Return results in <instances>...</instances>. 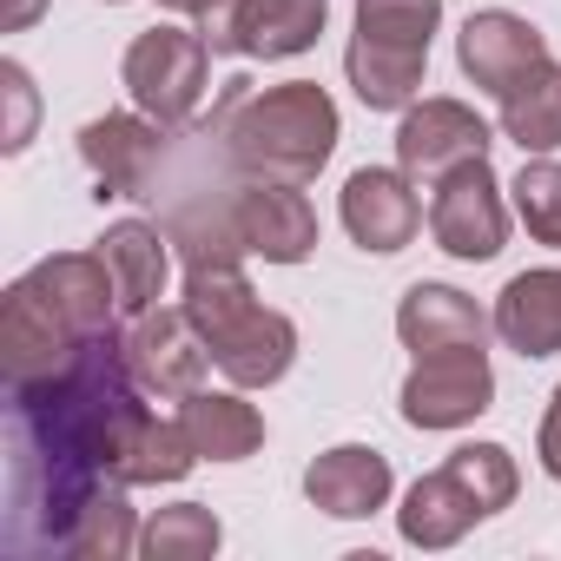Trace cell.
Returning a JSON list of instances; mask_svg holds the SVG:
<instances>
[{
  "label": "cell",
  "mask_w": 561,
  "mask_h": 561,
  "mask_svg": "<svg viewBox=\"0 0 561 561\" xmlns=\"http://www.w3.org/2000/svg\"><path fill=\"white\" fill-rule=\"evenodd\" d=\"M179 238H185V298H179V305H185L192 331L205 337L211 364H218L238 390L277 383V377L291 370V357H298V324H291L285 311L257 305L251 277L238 271V257H244L238 231H231V225H225V231L185 225Z\"/></svg>",
  "instance_id": "cell-1"
},
{
  "label": "cell",
  "mask_w": 561,
  "mask_h": 561,
  "mask_svg": "<svg viewBox=\"0 0 561 561\" xmlns=\"http://www.w3.org/2000/svg\"><path fill=\"white\" fill-rule=\"evenodd\" d=\"M211 133L225 139V152L244 179L311 185L337 146V106L318 80H285V87L231 80L211 113Z\"/></svg>",
  "instance_id": "cell-2"
},
{
  "label": "cell",
  "mask_w": 561,
  "mask_h": 561,
  "mask_svg": "<svg viewBox=\"0 0 561 561\" xmlns=\"http://www.w3.org/2000/svg\"><path fill=\"white\" fill-rule=\"evenodd\" d=\"M515 482L522 476H515V456L502 443H462V449H449L443 469H430V476L410 482V495L397 508V528L416 548H449L482 515L508 508L515 502Z\"/></svg>",
  "instance_id": "cell-3"
},
{
  "label": "cell",
  "mask_w": 561,
  "mask_h": 561,
  "mask_svg": "<svg viewBox=\"0 0 561 561\" xmlns=\"http://www.w3.org/2000/svg\"><path fill=\"white\" fill-rule=\"evenodd\" d=\"M211 87V41L185 34V27H146L126 47V93L146 119L159 126H185L198 113Z\"/></svg>",
  "instance_id": "cell-4"
},
{
  "label": "cell",
  "mask_w": 561,
  "mask_h": 561,
  "mask_svg": "<svg viewBox=\"0 0 561 561\" xmlns=\"http://www.w3.org/2000/svg\"><path fill=\"white\" fill-rule=\"evenodd\" d=\"M93 337H80V324L47 298V285L27 271L8 285V305H0V364H8V383H41L54 370H67Z\"/></svg>",
  "instance_id": "cell-5"
},
{
  "label": "cell",
  "mask_w": 561,
  "mask_h": 561,
  "mask_svg": "<svg viewBox=\"0 0 561 561\" xmlns=\"http://www.w3.org/2000/svg\"><path fill=\"white\" fill-rule=\"evenodd\" d=\"M119 357H126L133 383H139L146 397H159V403H185L192 390H205V364H211V351H205V337L192 331L185 305H179V311H165V305L139 311V318L119 331Z\"/></svg>",
  "instance_id": "cell-6"
},
{
  "label": "cell",
  "mask_w": 561,
  "mask_h": 561,
  "mask_svg": "<svg viewBox=\"0 0 561 561\" xmlns=\"http://www.w3.org/2000/svg\"><path fill=\"white\" fill-rule=\"evenodd\" d=\"M225 225L238 231V244L264 264H305L318 251V211L298 185L277 179H244L225 205Z\"/></svg>",
  "instance_id": "cell-7"
},
{
  "label": "cell",
  "mask_w": 561,
  "mask_h": 561,
  "mask_svg": "<svg viewBox=\"0 0 561 561\" xmlns=\"http://www.w3.org/2000/svg\"><path fill=\"white\" fill-rule=\"evenodd\" d=\"M430 231L449 257L462 264H482L502 251L508 238V211H502V185L489 172V159H469L456 172L436 179V198H430Z\"/></svg>",
  "instance_id": "cell-8"
},
{
  "label": "cell",
  "mask_w": 561,
  "mask_h": 561,
  "mask_svg": "<svg viewBox=\"0 0 561 561\" xmlns=\"http://www.w3.org/2000/svg\"><path fill=\"white\" fill-rule=\"evenodd\" d=\"M489 397H495V370H489L482 344L430 351L403 377V423H416V430H462V423H476L489 410Z\"/></svg>",
  "instance_id": "cell-9"
},
{
  "label": "cell",
  "mask_w": 561,
  "mask_h": 561,
  "mask_svg": "<svg viewBox=\"0 0 561 561\" xmlns=\"http://www.w3.org/2000/svg\"><path fill=\"white\" fill-rule=\"evenodd\" d=\"M469 159H489V126H482L476 106H462V100H423V106L403 113L397 165H403L410 179H430V185H436L443 172H456V165H469Z\"/></svg>",
  "instance_id": "cell-10"
},
{
  "label": "cell",
  "mask_w": 561,
  "mask_h": 561,
  "mask_svg": "<svg viewBox=\"0 0 561 561\" xmlns=\"http://www.w3.org/2000/svg\"><path fill=\"white\" fill-rule=\"evenodd\" d=\"M331 21V0H238L231 21L211 34V54H244V60H291L311 54Z\"/></svg>",
  "instance_id": "cell-11"
},
{
  "label": "cell",
  "mask_w": 561,
  "mask_h": 561,
  "mask_svg": "<svg viewBox=\"0 0 561 561\" xmlns=\"http://www.w3.org/2000/svg\"><path fill=\"white\" fill-rule=\"evenodd\" d=\"M416 225H423V205H416V192H410V172L364 165V172L344 179V231H351L364 251L390 257V251H403V244L416 238Z\"/></svg>",
  "instance_id": "cell-12"
},
{
  "label": "cell",
  "mask_w": 561,
  "mask_h": 561,
  "mask_svg": "<svg viewBox=\"0 0 561 561\" xmlns=\"http://www.w3.org/2000/svg\"><path fill=\"white\" fill-rule=\"evenodd\" d=\"M456 60H462V73L482 87V93H508L522 73H535L541 60H548V41L522 21V14H469V27L456 34Z\"/></svg>",
  "instance_id": "cell-13"
},
{
  "label": "cell",
  "mask_w": 561,
  "mask_h": 561,
  "mask_svg": "<svg viewBox=\"0 0 561 561\" xmlns=\"http://www.w3.org/2000/svg\"><path fill=\"white\" fill-rule=\"evenodd\" d=\"M159 119H133V113H106L80 133V159L100 179V198H146L152 165H159Z\"/></svg>",
  "instance_id": "cell-14"
},
{
  "label": "cell",
  "mask_w": 561,
  "mask_h": 561,
  "mask_svg": "<svg viewBox=\"0 0 561 561\" xmlns=\"http://www.w3.org/2000/svg\"><path fill=\"white\" fill-rule=\"evenodd\" d=\"M305 495H311V508H324L337 522H364L390 502V456L370 443H337L305 469Z\"/></svg>",
  "instance_id": "cell-15"
},
{
  "label": "cell",
  "mask_w": 561,
  "mask_h": 561,
  "mask_svg": "<svg viewBox=\"0 0 561 561\" xmlns=\"http://www.w3.org/2000/svg\"><path fill=\"white\" fill-rule=\"evenodd\" d=\"M397 337L416 357H430V351H469V344L489 337V318L456 285H410L403 305H397Z\"/></svg>",
  "instance_id": "cell-16"
},
{
  "label": "cell",
  "mask_w": 561,
  "mask_h": 561,
  "mask_svg": "<svg viewBox=\"0 0 561 561\" xmlns=\"http://www.w3.org/2000/svg\"><path fill=\"white\" fill-rule=\"evenodd\" d=\"M495 331L522 357H554L561 351V271L554 264L508 277L502 298H495Z\"/></svg>",
  "instance_id": "cell-17"
},
{
  "label": "cell",
  "mask_w": 561,
  "mask_h": 561,
  "mask_svg": "<svg viewBox=\"0 0 561 561\" xmlns=\"http://www.w3.org/2000/svg\"><path fill=\"white\" fill-rule=\"evenodd\" d=\"M100 257L113 271V291H119V311L126 318H139V311H152L165 298V231L159 225H146V218L106 225Z\"/></svg>",
  "instance_id": "cell-18"
},
{
  "label": "cell",
  "mask_w": 561,
  "mask_h": 561,
  "mask_svg": "<svg viewBox=\"0 0 561 561\" xmlns=\"http://www.w3.org/2000/svg\"><path fill=\"white\" fill-rule=\"evenodd\" d=\"M179 430L198 449V462H244L264 443V416L231 390H192L179 403Z\"/></svg>",
  "instance_id": "cell-19"
},
{
  "label": "cell",
  "mask_w": 561,
  "mask_h": 561,
  "mask_svg": "<svg viewBox=\"0 0 561 561\" xmlns=\"http://www.w3.org/2000/svg\"><path fill=\"white\" fill-rule=\"evenodd\" d=\"M423 67H430V47H397V41H370V34H357L351 54H344V73H351V87L370 113L416 106Z\"/></svg>",
  "instance_id": "cell-20"
},
{
  "label": "cell",
  "mask_w": 561,
  "mask_h": 561,
  "mask_svg": "<svg viewBox=\"0 0 561 561\" xmlns=\"http://www.w3.org/2000/svg\"><path fill=\"white\" fill-rule=\"evenodd\" d=\"M198 462V449L185 443L179 423H159L152 410H139L113 449V482L119 489H152V482H179L185 469Z\"/></svg>",
  "instance_id": "cell-21"
},
{
  "label": "cell",
  "mask_w": 561,
  "mask_h": 561,
  "mask_svg": "<svg viewBox=\"0 0 561 561\" xmlns=\"http://www.w3.org/2000/svg\"><path fill=\"white\" fill-rule=\"evenodd\" d=\"M502 133L522 146V159L561 146V67L554 60H541L535 73H522L502 93Z\"/></svg>",
  "instance_id": "cell-22"
},
{
  "label": "cell",
  "mask_w": 561,
  "mask_h": 561,
  "mask_svg": "<svg viewBox=\"0 0 561 561\" xmlns=\"http://www.w3.org/2000/svg\"><path fill=\"white\" fill-rule=\"evenodd\" d=\"M218 541H225V528H218V515H211L205 502L159 508V515L139 528V554H146V561H205V554H218Z\"/></svg>",
  "instance_id": "cell-23"
},
{
  "label": "cell",
  "mask_w": 561,
  "mask_h": 561,
  "mask_svg": "<svg viewBox=\"0 0 561 561\" xmlns=\"http://www.w3.org/2000/svg\"><path fill=\"white\" fill-rule=\"evenodd\" d=\"M60 548L80 554V561H119V554H133V548H139V528H133L126 489H100V495L73 515V528H67Z\"/></svg>",
  "instance_id": "cell-24"
},
{
  "label": "cell",
  "mask_w": 561,
  "mask_h": 561,
  "mask_svg": "<svg viewBox=\"0 0 561 561\" xmlns=\"http://www.w3.org/2000/svg\"><path fill=\"white\" fill-rule=\"evenodd\" d=\"M508 192H515V211H522L528 238L535 244H561V159H548V152L522 159V179Z\"/></svg>",
  "instance_id": "cell-25"
},
{
  "label": "cell",
  "mask_w": 561,
  "mask_h": 561,
  "mask_svg": "<svg viewBox=\"0 0 561 561\" xmlns=\"http://www.w3.org/2000/svg\"><path fill=\"white\" fill-rule=\"evenodd\" d=\"M443 21V0H357V34L397 41V47H430Z\"/></svg>",
  "instance_id": "cell-26"
},
{
  "label": "cell",
  "mask_w": 561,
  "mask_h": 561,
  "mask_svg": "<svg viewBox=\"0 0 561 561\" xmlns=\"http://www.w3.org/2000/svg\"><path fill=\"white\" fill-rule=\"evenodd\" d=\"M0 93H8V106H14V119H8V152H21L27 146V133H34V80H27V67L21 60H8L0 67Z\"/></svg>",
  "instance_id": "cell-27"
},
{
  "label": "cell",
  "mask_w": 561,
  "mask_h": 561,
  "mask_svg": "<svg viewBox=\"0 0 561 561\" xmlns=\"http://www.w3.org/2000/svg\"><path fill=\"white\" fill-rule=\"evenodd\" d=\"M159 8H172V14H185V21H198L205 27V41L231 21V8H238V0H159Z\"/></svg>",
  "instance_id": "cell-28"
},
{
  "label": "cell",
  "mask_w": 561,
  "mask_h": 561,
  "mask_svg": "<svg viewBox=\"0 0 561 561\" xmlns=\"http://www.w3.org/2000/svg\"><path fill=\"white\" fill-rule=\"evenodd\" d=\"M541 469L561 482V390H554V403H548V416H541Z\"/></svg>",
  "instance_id": "cell-29"
},
{
  "label": "cell",
  "mask_w": 561,
  "mask_h": 561,
  "mask_svg": "<svg viewBox=\"0 0 561 561\" xmlns=\"http://www.w3.org/2000/svg\"><path fill=\"white\" fill-rule=\"evenodd\" d=\"M41 8H47V0H8V8H0V27L21 34V27H34V21H41Z\"/></svg>",
  "instance_id": "cell-30"
}]
</instances>
